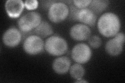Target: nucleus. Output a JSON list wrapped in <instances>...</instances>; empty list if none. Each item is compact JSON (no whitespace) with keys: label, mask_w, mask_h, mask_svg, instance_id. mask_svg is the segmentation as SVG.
<instances>
[{"label":"nucleus","mask_w":125,"mask_h":83,"mask_svg":"<svg viewBox=\"0 0 125 83\" xmlns=\"http://www.w3.org/2000/svg\"><path fill=\"white\" fill-rule=\"evenodd\" d=\"M44 48V43L41 37L37 35H32L27 37L23 43V49L30 55L40 54Z\"/></svg>","instance_id":"nucleus-5"},{"label":"nucleus","mask_w":125,"mask_h":83,"mask_svg":"<svg viewBox=\"0 0 125 83\" xmlns=\"http://www.w3.org/2000/svg\"><path fill=\"white\" fill-rule=\"evenodd\" d=\"M120 21L118 16L114 13L103 14L97 22V28L103 36L107 37H114L119 33Z\"/></svg>","instance_id":"nucleus-1"},{"label":"nucleus","mask_w":125,"mask_h":83,"mask_svg":"<svg viewBox=\"0 0 125 83\" xmlns=\"http://www.w3.org/2000/svg\"><path fill=\"white\" fill-rule=\"evenodd\" d=\"M91 32V30L88 26L83 23H77L70 28L69 34L74 40L82 41L89 38Z\"/></svg>","instance_id":"nucleus-9"},{"label":"nucleus","mask_w":125,"mask_h":83,"mask_svg":"<svg viewBox=\"0 0 125 83\" xmlns=\"http://www.w3.org/2000/svg\"><path fill=\"white\" fill-rule=\"evenodd\" d=\"M72 58L79 64L88 62L92 56V51L90 47L85 43H81L76 44L72 50Z\"/></svg>","instance_id":"nucleus-6"},{"label":"nucleus","mask_w":125,"mask_h":83,"mask_svg":"<svg viewBox=\"0 0 125 83\" xmlns=\"http://www.w3.org/2000/svg\"><path fill=\"white\" fill-rule=\"evenodd\" d=\"M76 82H77V83H87L88 82L87 81H80V80H78L77 81H76Z\"/></svg>","instance_id":"nucleus-21"},{"label":"nucleus","mask_w":125,"mask_h":83,"mask_svg":"<svg viewBox=\"0 0 125 83\" xmlns=\"http://www.w3.org/2000/svg\"><path fill=\"white\" fill-rule=\"evenodd\" d=\"M53 32L52 26L46 21H42L35 29V33L41 37H46L51 35Z\"/></svg>","instance_id":"nucleus-13"},{"label":"nucleus","mask_w":125,"mask_h":83,"mask_svg":"<svg viewBox=\"0 0 125 83\" xmlns=\"http://www.w3.org/2000/svg\"><path fill=\"white\" fill-rule=\"evenodd\" d=\"M89 44L94 48H97L102 44L101 38L97 35H92L89 38Z\"/></svg>","instance_id":"nucleus-16"},{"label":"nucleus","mask_w":125,"mask_h":83,"mask_svg":"<svg viewBox=\"0 0 125 83\" xmlns=\"http://www.w3.org/2000/svg\"><path fill=\"white\" fill-rule=\"evenodd\" d=\"M125 34L122 33H118L114 37L109 39L105 45V51L112 56H117L120 55L123 49L125 42Z\"/></svg>","instance_id":"nucleus-7"},{"label":"nucleus","mask_w":125,"mask_h":83,"mask_svg":"<svg viewBox=\"0 0 125 83\" xmlns=\"http://www.w3.org/2000/svg\"><path fill=\"white\" fill-rule=\"evenodd\" d=\"M24 5L27 9L33 10L38 7L39 2L37 0H27L25 2Z\"/></svg>","instance_id":"nucleus-18"},{"label":"nucleus","mask_w":125,"mask_h":83,"mask_svg":"<svg viewBox=\"0 0 125 83\" xmlns=\"http://www.w3.org/2000/svg\"><path fill=\"white\" fill-rule=\"evenodd\" d=\"M55 1H44L43 2V6L44 8H48V9L50 6H51L54 3H55Z\"/></svg>","instance_id":"nucleus-20"},{"label":"nucleus","mask_w":125,"mask_h":83,"mask_svg":"<svg viewBox=\"0 0 125 83\" xmlns=\"http://www.w3.org/2000/svg\"><path fill=\"white\" fill-rule=\"evenodd\" d=\"M69 7L62 2H55L48 9V18L54 23L63 21L68 16Z\"/></svg>","instance_id":"nucleus-4"},{"label":"nucleus","mask_w":125,"mask_h":83,"mask_svg":"<svg viewBox=\"0 0 125 83\" xmlns=\"http://www.w3.org/2000/svg\"><path fill=\"white\" fill-rule=\"evenodd\" d=\"M109 2L104 0H93L91 1L89 6V9L95 14H99L104 11L108 5Z\"/></svg>","instance_id":"nucleus-14"},{"label":"nucleus","mask_w":125,"mask_h":83,"mask_svg":"<svg viewBox=\"0 0 125 83\" xmlns=\"http://www.w3.org/2000/svg\"><path fill=\"white\" fill-rule=\"evenodd\" d=\"M70 74L71 76L77 80H81L84 76L85 70L83 67L79 64H76L70 66L69 69Z\"/></svg>","instance_id":"nucleus-15"},{"label":"nucleus","mask_w":125,"mask_h":83,"mask_svg":"<svg viewBox=\"0 0 125 83\" xmlns=\"http://www.w3.org/2000/svg\"><path fill=\"white\" fill-rule=\"evenodd\" d=\"M91 2V0H83V1H77V0H74L73 1V5L79 9H85V7L89 6Z\"/></svg>","instance_id":"nucleus-17"},{"label":"nucleus","mask_w":125,"mask_h":83,"mask_svg":"<svg viewBox=\"0 0 125 83\" xmlns=\"http://www.w3.org/2000/svg\"><path fill=\"white\" fill-rule=\"evenodd\" d=\"M21 31L15 27H10L4 33L2 40L3 43L9 47L17 46L21 40Z\"/></svg>","instance_id":"nucleus-8"},{"label":"nucleus","mask_w":125,"mask_h":83,"mask_svg":"<svg viewBox=\"0 0 125 83\" xmlns=\"http://www.w3.org/2000/svg\"><path fill=\"white\" fill-rule=\"evenodd\" d=\"M24 3L21 0H7L5 8L7 15L10 18L18 17L24 8Z\"/></svg>","instance_id":"nucleus-10"},{"label":"nucleus","mask_w":125,"mask_h":83,"mask_svg":"<svg viewBox=\"0 0 125 83\" xmlns=\"http://www.w3.org/2000/svg\"><path fill=\"white\" fill-rule=\"evenodd\" d=\"M96 19V14L89 9H79L76 16V21L90 26L95 25Z\"/></svg>","instance_id":"nucleus-11"},{"label":"nucleus","mask_w":125,"mask_h":83,"mask_svg":"<svg viewBox=\"0 0 125 83\" xmlns=\"http://www.w3.org/2000/svg\"><path fill=\"white\" fill-rule=\"evenodd\" d=\"M41 22L40 15L36 11H31L19 18L17 25L19 30L22 32H28L33 29H36Z\"/></svg>","instance_id":"nucleus-3"},{"label":"nucleus","mask_w":125,"mask_h":83,"mask_svg":"<svg viewBox=\"0 0 125 83\" xmlns=\"http://www.w3.org/2000/svg\"><path fill=\"white\" fill-rule=\"evenodd\" d=\"M44 48L47 53L54 56H60L67 52L68 48L67 42L58 35L48 37L44 43Z\"/></svg>","instance_id":"nucleus-2"},{"label":"nucleus","mask_w":125,"mask_h":83,"mask_svg":"<svg viewBox=\"0 0 125 83\" xmlns=\"http://www.w3.org/2000/svg\"><path fill=\"white\" fill-rule=\"evenodd\" d=\"M71 61L68 57L62 56L56 58L53 61L52 68L54 72L58 74H64L69 71Z\"/></svg>","instance_id":"nucleus-12"},{"label":"nucleus","mask_w":125,"mask_h":83,"mask_svg":"<svg viewBox=\"0 0 125 83\" xmlns=\"http://www.w3.org/2000/svg\"><path fill=\"white\" fill-rule=\"evenodd\" d=\"M79 9L75 6L74 5H72L70 6L69 8V15L68 16L69 17L70 19H71L73 20L76 21V16L78 10Z\"/></svg>","instance_id":"nucleus-19"}]
</instances>
